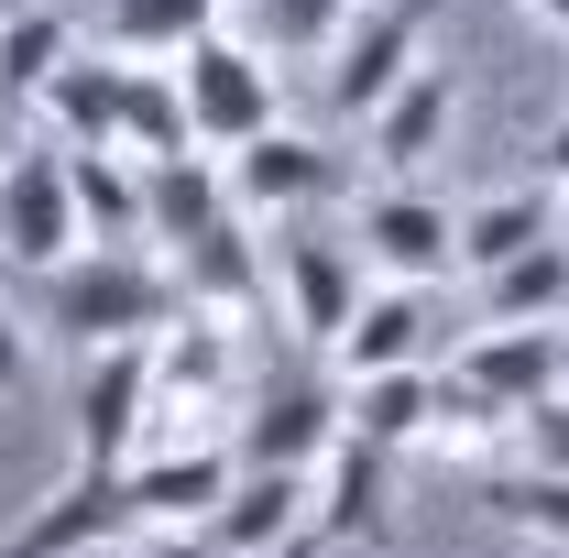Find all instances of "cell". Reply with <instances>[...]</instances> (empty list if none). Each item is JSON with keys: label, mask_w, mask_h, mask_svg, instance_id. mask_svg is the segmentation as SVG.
<instances>
[{"label": "cell", "mask_w": 569, "mask_h": 558, "mask_svg": "<svg viewBox=\"0 0 569 558\" xmlns=\"http://www.w3.org/2000/svg\"><path fill=\"white\" fill-rule=\"evenodd\" d=\"M22 11H44V0H0V22H22Z\"/></svg>", "instance_id": "d590c367"}, {"label": "cell", "mask_w": 569, "mask_h": 558, "mask_svg": "<svg viewBox=\"0 0 569 558\" xmlns=\"http://www.w3.org/2000/svg\"><path fill=\"white\" fill-rule=\"evenodd\" d=\"M427 417H438V383L427 372H361L351 383V427L383 438V449H427Z\"/></svg>", "instance_id": "83f0119b"}, {"label": "cell", "mask_w": 569, "mask_h": 558, "mask_svg": "<svg viewBox=\"0 0 569 558\" xmlns=\"http://www.w3.org/2000/svg\"><path fill=\"white\" fill-rule=\"evenodd\" d=\"M142 558H230V548H219L209 526H164V537H153V548H142Z\"/></svg>", "instance_id": "d6a6232c"}, {"label": "cell", "mask_w": 569, "mask_h": 558, "mask_svg": "<svg viewBox=\"0 0 569 558\" xmlns=\"http://www.w3.org/2000/svg\"><path fill=\"white\" fill-rule=\"evenodd\" d=\"M361 22V0H252V44L263 56H340V33Z\"/></svg>", "instance_id": "f1b7e54d"}, {"label": "cell", "mask_w": 569, "mask_h": 558, "mask_svg": "<svg viewBox=\"0 0 569 558\" xmlns=\"http://www.w3.org/2000/svg\"><path fill=\"white\" fill-rule=\"evenodd\" d=\"M449 110H460V77H449V67H417L395 99H383V110H372V121H361L372 165H383V176H417L427 153L449 142Z\"/></svg>", "instance_id": "d6986e66"}, {"label": "cell", "mask_w": 569, "mask_h": 558, "mask_svg": "<svg viewBox=\"0 0 569 558\" xmlns=\"http://www.w3.org/2000/svg\"><path fill=\"white\" fill-rule=\"evenodd\" d=\"M515 449H526V471H569V395H548V406L526 417V438H515Z\"/></svg>", "instance_id": "4dcf8cb0"}, {"label": "cell", "mask_w": 569, "mask_h": 558, "mask_svg": "<svg viewBox=\"0 0 569 558\" xmlns=\"http://www.w3.org/2000/svg\"><path fill=\"white\" fill-rule=\"evenodd\" d=\"M0 252H11V275H56L67 252H88L67 142H11V165H0Z\"/></svg>", "instance_id": "3957f363"}, {"label": "cell", "mask_w": 569, "mask_h": 558, "mask_svg": "<svg viewBox=\"0 0 569 558\" xmlns=\"http://www.w3.org/2000/svg\"><path fill=\"white\" fill-rule=\"evenodd\" d=\"M537 176H548V187H559V198H569V121H559V132H548V153H537Z\"/></svg>", "instance_id": "836d02e7"}, {"label": "cell", "mask_w": 569, "mask_h": 558, "mask_svg": "<svg viewBox=\"0 0 569 558\" xmlns=\"http://www.w3.org/2000/svg\"><path fill=\"white\" fill-rule=\"evenodd\" d=\"M33 110L56 121V142H67V153H121V121H132V56H110V44H77Z\"/></svg>", "instance_id": "2e32d148"}, {"label": "cell", "mask_w": 569, "mask_h": 558, "mask_svg": "<svg viewBox=\"0 0 569 558\" xmlns=\"http://www.w3.org/2000/svg\"><path fill=\"white\" fill-rule=\"evenodd\" d=\"M230 165V209H252V219H296V209H318V198H340L351 187V165L329 153V142H307V132H252L241 153H219Z\"/></svg>", "instance_id": "9c48e42d"}, {"label": "cell", "mask_w": 569, "mask_h": 558, "mask_svg": "<svg viewBox=\"0 0 569 558\" xmlns=\"http://www.w3.org/2000/svg\"><path fill=\"white\" fill-rule=\"evenodd\" d=\"M187 318V285L164 252H142V241H88L67 252L56 275H33V329L56 350H121V340H164Z\"/></svg>", "instance_id": "6da1fadb"}, {"label": "cell", "mask_w": 569, "mask_h": 558, "mask_svg": "<svg viewBox=\"0 0 569 558\" xmlns=\"http://www.w3.org/2000/svg\"><path fill=\"white\" fill-rule=\"evenodd\" d=\"M526 11H537V22H559V33H569V0H526Z\"/></svg>", "instance_id": "e575fe53"}, {"label": "cell", "mask_w": 569, "mask_h": 558, "mask_svg": "<svg viewBox=\"0 0 569 558\" xmlns=\"http://www.w3.org/2000/svg\"><path fill=\"white\" fill-rule=\"evenodd\" d=\"M121 153H142V165L198 153V121H187V77H176V56H132V121H121Z\"/></svg>", "instance_id": "603a6c76"}, {"label": "cell", "mask_w": 569, "mask_h": 558, "mask_svg": "<svg viewBox=\"0 0 569 558\" xmlns=\"http://www.w3.org/2000/svg\"><path fill=\"white\" fill-rule=\"evenodd\" d=\"M230 383H241V340H230V318L187 307V318L153 340V427H142V449L219 438V417H230Z\"/></svg>", "instance_id": "7a4b0ae2"}, {"label": "cell", "mask_w": 569, "mask_h": 558, "mask_svg": "<svg viewBox=\"0 0 569 558\" xmlns=\"http://www.w3.org/2000/svg\"><path fill=\"white\" fill-rule=\"evenodd\" d=\"M209 219H230V165H219L209 142H198V153H164V165H142V230H153V252L198 241Z\"/></svg>", "instance_id": "ac0fdd59"}, {"label": "cell", "mask_w": 569, "mask_h": 558, "mask_svg": "<svg viewBox=\"0 0 569 558\" xmlns=\"http://www.w3.org/2000/svg\"><path fill=\"white\" fill-rule=\"evenodd\" d=\"M0 165H11V142H0Z\"/></svg>", "instance_id": "74e56055"}, {"label": "cell", "mask_w": 569, "mask_h": 558, "mask_svg": "<svg viewBox=\"0 0 569 558\" xmlns=\"http://www.w3.org/2000/svg\"><path fill=\"white\" fill-rule=\"evenodd\" d=\"M198 33H219V0H110L99 22L110 56H187Z\"/></svg>", "instance_id": "4316f807"}, {"label": "cell", "mask_w": 569, "mask_h": 558, "mask_svg": "<svg viewBox=\"0 0 569 558\" xmlns=\"http://www.w3.org/2000/svg\"><path fill=\"white\" fill-rule=\"evenodd\" d=\"M121 482H132V515H142V526H209L219 504H230V482H241V449H230V438L142 449Z\"/></svg>", "instance_id": "4fadbf2b"}, {"label": "cell", "mask_w": 569, "mask_h": 558, "mask_svg": "<svg viewBox=\"0 0 569 558\" xmlns=\"http://www.w3.org/2000/svg\"><path fill=\"white\" fill-rule=\"evenodd\" d=\"M383 438H340L329 460H318V492H307V537H296V558H318V548H372L383 537Z\"/></svg>", "instance_id": "7c38bea8"}, {"label": "cell", "mask_w": 569, "mask_h": 558, "mask_svg": "<svg viewBox=\"0 0 569 558\" xmlns=\"http://www.w3.org/2000/svg\"><path fill=\"white\" fill-rule=\"evenodd\" d=\"M77 558H132V548H121V537H110V548H77Z\"/></svg>", "instance_id": "8d00e7d4"}, {"label": "cell", "mask_w": 569, "mask_h": 558, "mask_svg": "<svg viewBox=\"0 0 569 558\" xmlns=\"http://www.w3.org/2000/svg\"><path fill=\"white\" fill-rule=\"evenodd\" d=\"M427 329H438L427 285H372V296H361V318L340 329V350H329V361H340L351 383H361V372H417Z\"/></svg>", "instance_id": "ffe728a7"}, {"label": "cell", "mask_w": 569, "mask_h": 558, "mask_svg": "<svg viewBox=\"0 0 569 558\" xmlns=\"http://www.w3.org/2000/svg\"><path fill=\"white\" fill-rule=\"evenodd\" d=\"M307 492H318V471H241L230 504L209 515V537L230 558H296V537H307Z\"/></svg>", "instance_id": "e0dca14e"}, {"label": "cell", "mask_w": 569, "mask_h": 558, "mask_svg": "<svg viewBox=\"0 0 569 558\" xmlns=\"http://www.w3.org/2000/svg\"><path fill=\"white\" fill-rule=\"evenodd\" d=\"M132 482L121 471H77L67 492H44L11 537H0V558H77V548H110V537H132Z\"/></svg>", "instance_id": "5bb4252c"}, {"label": "cell", "mask_w": 569, "mask_h": 558, "mask_svg": "<svg viewBox=\"0 0 569 558\" xmlns=\"http://www.w3.org/2000/svg\"><path fill=\"white\" fill-rule=\"evenodd\" d=\"M77 219H88V241H142L153 252V230H142V153H77Z\"/></svg>", "instance_id": "484cf974"}, {"label": "cell", "mask_w": 569, "mask_h": 558, "mask_svg": "<svg viewBox=\"0 0 569 558\" xmlns=\"http://www.w3.org/2000/svg\"><path fill=\"white\" fill-rule=\"evenodd\" d=\"M351 241H361V263L383 285H438L460 263V219L438 209V198H417V187H372L361 219H351Z\"/></svg>", "instance_id": "30bf717a"}, {"label": "cell", "mask_w": 569, "mask_h": 558, "mask_svg": "<svg viewBox=\"0 0 569 558\" xmlns=\"http://www.w3.org/2000/svg\"><path fill=\"white\" fill-rule=\"evenodd\" d=\"M252 230H263V219L230 209V219H209L198 241H176V252H164L176 285H187V307H209V318H252V307L274 296V252H263Z\"/></svg>", "instance_id": "8fae6325"}, {"label": "cell", "mask_w": 569, "mask_h": 558, "mask_svg": "<svg viewBox=\"0 0 569 558\" xmlns=\"http://www.w3.org/2000/svg\"><path fill=\"white\" fill-rule=\"evenodd\" d=\"M274 275H284L296 340L340 350V329L361 318V241H351V230H274Z\"/></svg>", "instance_id": "ba28073f"}, {"label": "cell", "mask_w": 569, "mask_h": 558, "mask_svg": "<svg viewBox=\"0 0 569 558\" xmlns=\"http://www.w3.org/2000/svg\"><path fill=\"white\" fill-rule=\"evenodd\" d=\"M351 438V395L340 383H318V372H296V383H274L252 417L230 427V449H241V471H318L329 449Z\"/></svg>", "instance_id": "52a82bcc"}, {"label": "cell", "mask_w": 569, "mask_h": 558, "mask_svg": "<svg viewBox=\"0 0 569 558\" xmlns=\"http://www.w3.org/2000/svg\"><path fill=\"white\" fill-rule=\"evenodd\" d=\"M449 372L460 383H482L493 406H515V417H537L548 395H569V329H482V340L449 350Z\"/></svg>", "instance_id": "9a60e30c"}, {"label": "cell", "mask_w": 569, "mask_h": 558, "mask_svg": "<svg viewBox=\"0 0 569 558\" xmlns=\"http://www.w3.org/2000/svg\"><path fill=\"white\" fill-rule=\"evenodd\" d=\"M427 22H438V0H361V22L340 33V56H329V110L340 121H372L427 67Z\"/></svg>", "instance_id": "5b68a950"}, {"label": "cell", "mask_w": 569, "mask_h": 558, "mask_svg": "<svg viewBox=\"0 0 569 558\" xmlns=\"http://www.w3.org/2000/svg\"><path fill=\"white\" fill-rule=\"evenodd\" d=\"M176 77H187V121H198L209 153H241L252 132H274V121H284L274 56H263V44H241V33H198V44L176 56Z\"/></svg>", "instance_id": "277c9868"}, {"label": "cell", "mask_w": 569, "mask_h": 558, "mask_svg": "<svg viewBox=\"0 0 569 558\" xmlns=\"http://www.w3.org/2000/svg\"><path fill=\"white\" fill-rule=\"evenodd\" d=\"M142 427H153V340L88 350V372H77V471H132Z\"/></svg>", "instance_id": "8992f818"}, {"label": "cell", "mask_w": 569, "mask_h": 558, "mask_svg": "<svg viewBox=\"0 0 569 558\" xmlns=\"http://www.w3.org/2000/svg\"><path fill=\"white\" fill-rule=\"evenodd\" d=\"M22 372H33V318H11L0 296V395H22Z\"/></svg>", "instance_id": "1f68e13d"}, {"label": "cell", "mask_w": 569, "mask_h": 558, "mask_svg": "<svg viewBox=\"0 0 569 558\" xmlns=\"http://www.w3.org/2000/svg\"><path fill=\"white\" fill-rule=\"evenodd\" d=\"M526 438V417L515 406H493L482 383H438V417H427V460H493V449H515Z\"/></svg>", "instance_id": "cb8c5ba5"}, {"label": "cell", "mask_w": 569, "mask_h": 558, "mask_svg": "<svg viewBox=\"0 0 569 558\" xmlns=\"http://www.w3.org/2000/svg\"><path fill=\"white\" fill-rule=\"evenodd\" d=\"M493 515L515 537H537V548H569V471H515V482H493Z\"/></svg>", "instance_id": "f546056e"}, {"label": "cell", "mask_w": 569, "mask_h": 558, "mask_svg": "<svg viewBox=\"0 0 569 558\" xmlns=\"http://www.w3.org/2000/svg\"><path fill=\"white\" fill-rule=\"evenodd\" d=\"M482 318L503 329H569V241H537V252H515L482 275Z\"/></svg>", "instance_id": "7402d4cb"}, {"label": "cell", "mask_w": 569, "mask_h": 558, "mask_svg": "<svg viewBox=\"0 0 569 558\" xmlns=\"http://www.w3.org/2000/svg\"><path fill=\"white\" fill-rule=\"evenodd\" d=\"M77 56V22L44 0V11H22V22H0V110H22V99H44L56 67Z\"/></svg>", "instance_id": "d4e9b609"}, {"label": "cell", "mask_w": 569, "mask_h": 558, "mask_svg": "<svg viewBox=\"0 0 569 558\" xmlns=\"http://www.w3.org/2000/svg\"><path fill=\"white\" fill-rule=\"evenodd\" d=\"M537 241H559V187L537 176V187H503L482 209H460V275H493L515 252H537Z\"/></svg>", "instance_id": "44dd1931"}]
</instances>
